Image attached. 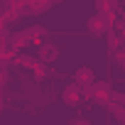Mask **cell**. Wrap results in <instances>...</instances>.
Instances as JSON below:
<instances>
[{
  "label": "cell",
  "mask_w": 125,
  "mask_h": 125,
  "mask_svg": "<svg viewBox=\"0 0 125 125\" xmlns=\"http://www.w3.org/2000/svg\"><path fill=\"white\" fill-rule=\"evenodd\" d=\"M113 96H115V91H113L110 81H96L91 86V103H96V105H105L108 108Z\"/></svg>",
  "instance_id": "obj_1"
},
{
  "label": "cell",
  "mask_w": 125,
  "mask_h": 125,
  "mask_svg": "<svg viewBox=\"0 0 125 125\" xmlns=\"http://www.w3.org/2000/svg\"><path fill=\"white\" fill-rule=\"evenodd\" d=\"M113 20H115V17H113ZM113 20H105V17H101V15H91L88 22H86V30H88L93 37H103V34H108L110 30H115Z\"/></svg>",
  "instance_id": "obj_2"
},
{
  "label": "cell",
  "mask_w": 125,
  "mask_h": 125,
  "mask_svg": "<svg viewBox=\"0 0 125 125\" xmlns=\"http://www.w3.org/2000/svg\"><path fill=\"white\" fill-rule=\"evenodd\" d=\"M56 56H59V44H54V42H49V39H44V42L37 44V59L42 61V64L49 66Z\"/></svg>",
  "instance_id": "obj_3"
},
{
  "label": "cell",
  "mask_w": 125,
  "mask_h": 125,
  "mask_svg": "<svg viewBox=\"0 0 125 125\" xmlns=\"http://www.w3.org/2000/svg\"><path fill=\"white\" fill-rule=\"evenodd\" d=\"M37 39L32 37V32H30V27H25V30H20V32H12V37H10V47L20 54V49H27V47H32Z\"/></svg>",
  "instance_id": "obj_4"
},
{
  "label": "cell",
  "mask_w": 125,
  "mask_h": 125,
  "mask_svg": "<svg viewBox=\"0 0 125 125\" xmlns=\"http://www.w3.org/2000/svg\"><path fill=\"white\" fill-rule=\"evenodd\" d=\"M61 101H64V105H69V108H76V105L83 101L81 86H79V83H66L64 88H61Z\"/></svg>",
  "instance_id": "obj_5"
},
{
  "label": "cell",
  "mask_w": 125,
  "mask_h": 125,
  "mask_svg": "<svg viewBox=\"0 0 125 125\" xmlns=\"http://www.w3.org/2000/svg\"><path fill=\"white\" fill-rule=\"evenodd\" d=\"M15 59H17V52L12 47H3L0 49V71H8L15 64Z\"/></svg>",
  "instance_id": "obj_6"
},
{
  "label": "cell",
  "mask_w": 125,
  "mask_h": 125,
  "mask_svg": "<svg viewBox=\"0 0 125 125\" xmlns=\"http://www.w3.org/2000/svg\"><path fill=\"white\" fill-rule=\"evenodd\" d=\"M37 64H39L37 54H25V52H20V54H17V59H15V66H20V69H27V71H32Z\"/></svg>",
  "instance_id": "obj_7"
},
{
  "label": "cell",
  "mask_w": 125,
  "mask_h": 125,
  "mask_svg": "<svg viewBox=\"0 0 125 125\" xmlns=\"http://www.w3.org/2000/svg\"><path fill=\"white\" fill-rule=\"evenodd\" d=\"M74 83H79V86H91V83H96V76H93V71H91L88 66H81V69L74 74Z\"/></svg>",
  "instance_id": "obj_8"
},
{
  "label": "cell",
  "mask_w": 125,
  "mask_h": 125,
  "mask_svg": "<svg viewBox=\"0 0 125 125\" xmlns=\"http://www.w3.org/2000/svg\"><path fill=\"white\" fill-rule=\"evenodd\" d=\"M49 10H52V0H32L27 8V15H44Z\"/></svg>",
  "instance_id": "obj_9"
},
{
  "label": "cell",
  "mask_w": 125,
  "mask_h": 125,
  "mask_svg": "<svg viewBox=\"0 0 125 125\" xmlns=\"http://www.w3.org/2000/svg\"><path fill=\"white\" fill-rule=\"evenodd\" d=\"M105 42H108V49H110L113 54H115L118 49H123V47H120V32H118V30H110V32L105 34Z\"/></svg>",
  "instance_id": "obj_10"
},
{
  "label": "cell",
  "mask_w": 125,
  "mask_h": 125,
  "mask_svg": "<svg viewBox=\"0 0 125 125\" xmlns=\"http://www.w3.org/2000/svg\"><path fill=\"white\" fill-rule=\"evenodd\" d=\"M108 110H110V115H113V118H115V120H118L120 125L125 123V108H123L120 103H115V101H110V103H108Z\"/></svg>",
  "instance_id": "obj_11"
},
{
  "label": "cell",
  "mask_w": 125,
  "mask_h": 125,
  "mask_svg": "<svg viewBox=\"0 0 125 125\" xmlns=\"http://www.w3.org/2000/svg\"><path fill=\"white\" fill-rule=\"evenodd\" d=\"M47 76H49V66L39 61V64H37V66L32 69V79H34V81H44Z\"/></svg>",
  "instance_id": "obj_12"
},
{
  "label": "cell",
  "mask_w": 125,
  "mask_h": 125,
  "mask_svg": "<svg viewBox=\"0 0 125 125\" xmlns=\"http://www.w3.org/2000/svg\"><path fill=\"white\" fill-rule=\"evenodd\" d=\"M30 32H32V37H34L37 42H44V39H47V30H44L42 25H34V27H30Z\"/></svg>",
  "instance_id": "obj_13"
},
{
  "label": "cell",
  "mask_w": 125,
  "mask_h": 125,
  "mask_svg": "<svg viewBox=\"0 0 125 125\" xmlns=\"http://www.w3.org/2000/svg\"><path fill=\"white\" fill-rule=\"evenodd\" d=\"M10 32H8V27H0V49L3 47H10Z\"/></svg>",
  "instance_id": "obj_14"
},
{
  "label": "cell",
  "mask_w": 125,
  "mask_h": 125,
  "mask_svg": "<svg viewBox=\"0 0 125 125\" xmlns=\"http://www.w3.org/2000/svg\"><path fill=\"white\" fill-rule=\"evenodd\" d=\"M113 61H115V64L125 71V49H118L115 54H113Z\"/></svg>",
  "instance_id": "obj_15"
},
{
  "label": "cell",
  "mask_w": 125,
  "mask_h": 125,
  "mask_svg": "<svg viewBox=\"0 0 125 125\" xmlns=\"http://www.w3.org/2000/svg\"><path fill=\"white\" fill-rule=\"evenodd\" d=\"M69 125H91V120L88 118H71Z\"/></svg>",
  "instance_id": "obj_16"
},
{
  "label": "cell",
  "mask_w": 125,
  "mask_h": 125,
  "mask_svg": "<svg viewBox=\"0 0 125 125\" xmlns=\"http://www.w3.org/2000/svg\"><path fill=\"white\" fill-rule=\"evenodd\" d=\"M113 101H115V103H120V105L125 108V93H118V91H115V96H113Z\"/></svg>",
  "instance_id": "obj_17"
},
{
  "label": "cell",
  "mask_w": 125,
  "mask_h": 125,
  "mask_svg": "<svg viewBox=\"0 0 125 125\" xmlns=\"http://www.w3.org/2000/svg\"><path fill=\"white\" fill-rule=\"evenodd\" d=\"M8 83V71H0V86Z\"/></svg>",
  "instance_id": "obj_18"
},
{
  "label": "cell",
  "mask_w": 125,
  "mask_h": 125,
  "mask_svg": "<svg viewBox=\"0 0 125 125\" xmlns=\"http://www.w3.org/2000/svg\"><path fill=\"white\" fill-rule=\"evenodd\" d=\"M120 47L125 49V30H120Z\"/></svg>",
  "instance_id": "obj_19"
},
{
  "label": "cell",
  "mask_w": 125,
  "mask_h": 125,
  "mask_svg": "<svg viewBox=\"0 0 125 125\" xmlns=\"http://www.w3.org/2000/svg\"><path fill=\"white\" fill-rule=\"evenodd\" d=\"M56 3H61V0H52V5H56Z\"/></svg>",
  "instance_id": "obj_20"
},
{
  "label": "cell",
  "mask_w": 125,
  "mask_h": 125,
  "mask_svg": "<svg viewBox=\"0 0 125 125\" xmlns=\"http://www.w3.org/2000/svg\"><path fill=\"white\" fill-rule=\"evenodd\" d=\"M0 113H3V103H0Z\"/></svg>",
  "instance_id": "obj_21"
}]
</instances>
